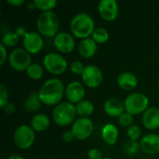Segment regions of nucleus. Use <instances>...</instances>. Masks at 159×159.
<instances>
[{
  "instance_id": "1",
  "label": "nucleus",
  "mask_w": 159,
  "mask_h": 159,
  "mask_svg": "<svg viewBox=\"0 0 159 159\" xmlns=\"http://www.w3.org/2000/svg\"><path fill=\"white\" fill-rule=\"evenodd\" d=\"M38 96L42 103L48 106H56L65 94V89L61 80L56 77L48 79L39 89Z\"/></svg>"
},
{
  "instance_id": "2",
  "label": "nucleus",
  "mask_w": 159,
  "mask_h": 159,
  "mask_svg": "<svg viewBox=\"0 0 159 159\" xmlns=\"http://www.w3.org/2000/svg\"><path fill=\"white\" fill-rule=\"evenodd\" d=\"M70 29L73 35L79 39L89 38L95 29V23L92 17L85 12H80L74 16L70 22Z\"/></svg>"
},
{
  "instance_id": "3",
  "label": "nucleus",
  "mask_w": 159,
  "mask_h": 159,
  "mask_svg": "<svg viewBox=\"0 0 159 159\" xmlns=\"http://www.w3.org/2000/svg\"><path fill=\"white\" fill-rule=\"evenodd\" d=\"M38 33L45 37H55L59 34L60 20L54 11H47L39 14L36 20Z\"/></svg>"
},
{
  "instance_id": "4",
  "label": "nucleus",
  "mask_w": 159,
  "mask_h": 159,
  "mask_svg": "<svg viewBox=\"0 0 159 159\" xmlns=\"http://www.w3.org/2000/svg\"><path fill=\"white\" fill-rule=\"evenodd\" d=\"M76 115L75 105L69 102H64L54 107L52 111V119L56 125L67 127L75 121Z\"/></svg>"
},
{
  "instance_id": "5",
  "label": "nucleus",
  "mask_w": 159,
  "mask_h": 159,
  "mask_svg": "<svg viewBox=\"0 0 159 159\" xmlns=\"http://www.w3.org/2000/svg\"><path fill=\"white\" fill-rule=\"evenodd\" d=\"M124 104L126 112L136 116L143 114L149 108V99L142 92H133L126 98Z\"/></svg>"
},
{
  "instance_id": "6",
  "label": "nucleus",
  "mask_w": 159,
  "mask_h": 159,
  "mask_svg": "<svg viewBox=\"0 0 159 159\" xmlns=\"http://www.w3.org/2000/svg\"><path fill=\"white\" fill-rule=\"evenodd\" d=\"M43 67L54 75H61L67 70L68 63L62 55L56 52H49L43 59Z\"/></svg>"
},
{
  "instance_id": "7",
  "label": "nucleus",
  "mask_w": 159,
  "mask_h": 159,
  "mask_svg": "<svg viewBox=\"0 0 159 159\" xmlns=\"http://www.w3.org/2000/svg\"><path fill=\"white\" fill-rule=\"evenodd\" d=\"M35 131L28 125L19 126L13 136V141L15 145L21 150L29 149L34 143L35 140Z\"/></svg>"
},
{
  "instance_id": "8",
  "label": "nucleus",
  "mask_w": 159,
  "mask_h": 159,
  "mask_svg": "<svg viewBox=\"0 0 159 159\" xmlns=\"http://www.w3.org/2000/svg\"><path fill=\"white\" fill-rule=\"evenodd\" d=\"M8 62L10 67L17 72L26 71L32 64L31 54L23 48H17L9 53Z\"/></svg>"
},
{
  "instance_id": "9",
  "label": "nucleus",
  "mask_w": 159,
  "mask_h": 159,
  "mask_svg": "<svg viewBox=\"0 0 159 159\" xmlns=\"http://www.w3.org/2000/svg\"><path fill=\"white\" fill-rule=\"evenodd\" d=\"M93 129L94 125L91 119L89 117H79L73 123L71 131L73 132L75 139L78 141H85L91 136Z\"/></svg>"
},
{
  "instance_id": "10",
  "label": "nucleus",
  "mask_w": 159,
  "mask_h": 159,
  "mask_svg": "<svg viewBox=\"0 0 159 159\" xmlns=\"http://www.w3.org/2000/svg\"><path fill=\"white\" fill-rule=\"evenodd\" d=\"M83 83L90 89H96L100 87L103 81V74L102 70L93 64L87 65L81 75Z\"/></svg>"
},
{
  "instance_id": "11",
  "label": "nucleus",
  "mask_w": 159,
  "mask_h": 159,
  "mask_svg": "<svg viewBox=\"0 0 159 159\" xmlns=\"http://www.w3.org/2000/svg\"><path fill=\"white\" fill-rule=\"evenodd\" d=\"M22 44L23 48L27 52L30 54H36L42 50L44 47V39L39 33L31 31L27 32V34L24 35Z\"/></svg>"
},
{
  "instance_id": "12",
  "label": "nucleus",
  "mask_w": 159,
  "mask_h": 159,
  "mask_svg": "<svg viewBox=\"0 0 159 159\" xmlns=\"http://www.w3.org/2000/svg\"><path fill=\"white\" fill-rule=\"evenodd\" d=\"M53 44L56 49L61 53H71L75 48V36L66 32H60L54 38Z\"/></svg>"
},
{
  "instance_id": "13",
  "label": "nucleus",
  "mask_w": 159,
  "mask_h": 159,
  "mask_svg": "<svg viewBox=\"0 0 159 159\" xmlns=\"http://www.w3.org/2000/svg\"><path fill=\"white\" fill-rule=\"evenodd\" d=\"M98 11L102 20L113 21L118 16L119 7L116 0H101L98 5Z\"/></svg>"
},
{
  "instance_id": "14",
  "label": "nucleus",
  "mask_w": 159,
  "mask_h": 159,
  "mask_svg": "<svg viewBox=\"0 0 159 159\" xmlns=\"http://www.w3.org/2000/svg\"><path fill=\"white\" fill-rule=\"evenodd\" d=\"M86 94L84 85L79 81H72L65 88V97L69 102L77 104L84 100Z\"/></svg>"
},
{
  "instance_id": "15",
  "label": "nucleus",
  "mask_w": 159,
  "mask_h": 159,
  "mask_svg": "<svg viewBox=\"0 0 159 159\" xmlns=\"http://www.w3.org/2000/svg\"><path fill=\"white\" fill-rule=\"evenodd\" d=\"M140 146L143 152L148 155H155L159 153V135L156 133H149L142 137Z\"/></svg>"
},
{
  "instance_id": "16",
  "label": "nucleus",
  "mask_w": 159,
  "mask_h": 159,
  "mask_svg": "<svg viewBox=\"0 0 159 159\" xmlns=\"http://www.w3.org/2000/svg\"><path fill=\"white\" fill-rule=\"evenodd\" d=\"M104 112L111 117H119L126 112L125 104L117 98H110L105 101L103 104Z\"/></svg>"
},
{
  "instance_id": "17",
  "label": "nucleus",
  "mask_w": 159,
  "mask_h": 159,
  "mask_svg": "<svg viewBox=\"0 0 159 159\" xmlns=\"http://www.w3.org/2000/svg\"><path fill=\"white\" fill-rule=\"evenodd\" d=\"M117 85L125 91H132L138 86V78L131 72L121 73L116 79Z\"/></svg>"
},
{
  "instance_id": "18",
  "label": "nucleus",
  "mask_w": 159,
  "mask_h": 159,
  "mask_svg": "<svg viewBox=\"0 0 159 159\" xmlns=\"http://www.w3.org/2000/svg\"><path fill=\"white\" fill-rule=\"evenodd\" d=\"M143 124L149 130L159 129V109L149 107L143 115Z\"/></svg>"
},
{
  "instance_id": "19",
  "label": "nucleus",
  "mask_w": 159,
  "mask_h": 159,
  "mask_svg": "<svg viewBox=\"0 0 159 159\" xmlns=\"http://www.w3.org/2000/svg\"><path fill=\"white\" fill-rule=\"evenodd\" d=\"M98 50L97 43L92 38H86L80 41L78 45V52L79 54L86 59L92 58Z\"/></svg>"
},
{
  "instance_id": "20",
  "label": "nucleus",
  "mask_w": 159,
  "mask_h": 159,
  "mask_svg": "<svg viewBox=\"0 0 159 159\" xmlns=\"http://www.w3.org/2000/svg\"><path fill=\"white\" fill-rule=\"evenodd\" d=\"M102 137L107 144L109 145L116 144L119 137V131L117 127H116L114 124L111 123L104 125L103 128L102 129Z\"/></svg>"
},
{
  "instance_id": "21",
  "label": "nucleus",
  "mask_w": 159,
  "mask_h": 159,
  "mask_svg": "<svg viewBox=\"0 0 159 159\" xmlns=\"http://www.w3.org/2000/svg\"><path fill=\"white\" fill-rule=\"evenodd\" d=\"M50 125V119L47 115L36 114L31 120V127L36 132H43L48 129Z\"/></svg>"
},
{
  "instance_id": "22",
  "label": "nucleus",
  "mask_w": 159,
  "mask_h": 159,
  "mask_svg": "<svg viewBox=\"0 0 159 159\" xmlns=\"http://www.w3.org/2000/svg\"><path fill=\"white\" fill-rule=\"evenodd\" d=\"M41 103L42 102L39 99L38 93L33 91L25 99L23 106H24L25 111L29 113H34V112H37L41 108Z\"/></svg>"
},
{
  "instance_id": "23",
  "label": "nucleus",
  "mask_w": 159,
  "mask_h": 159,
  "mask_svg": "<svg viewBox=\"0 0 159 159\" xmlns=\"http://www.w3.org/2000/svg\"><path fill=\"white\" fill-rule=\"evenodd\" d=\"M76 114L80 117H89L94 112V104L88 100H83L82 102L75 104Z\"/></svg>"
},
{
  "instance_id": "24",
  "label": "nucleus",
  "mask_w": 159,
  "mask_h": 159,
  "mask_svg": "<svg viewBox=\"0 0 159 159\" xmlns=\"http://www.w3.org/2000/svg\"><path fill=\"white\" fill-rule=\"evenodd\" d=\"M26 75L32 80H39L44 75V67L38 63H32L26 70Z\"/></svg>"
},
{
  "instance_id": "25",
  "label": "nucleus",
  "mask_w": 159,
  "mask_h": 159,
  "mask_svg": "<svg viewBox=\"0 0 159 159\" xmlns=\"http://www.w3.org/2000/svg\"><path fill=\"white\" fill-rule=\"evenodd\" d=\"M109 33L108 31L103 28V27H97L94 29L92 34H91V38L97 43V44H103L106 43L109 40Z\"/></svg>"
},
{
  "instance_id": "26",
  "label": "nucleus",
  "mask_w": 159,
  "mask_h": 159,
  "mask_svg": "<svg viewBox=\"0 0 159 159\" xmlns=\"http://www.w3.org/2000/svg\"><path fill=\"white\" fill-rule=\"evenodd\" d=\"M34 3L35 8L41 10L42 12L52 11V9L58 4L56 0H34Z\"/></svg>"
},
{
  "instance_id": "27",
  "label": "nucleus",
  "mask_w": 159,
  "mask_h": 159,
  "mask_svg": "<svg viewBox=\"0 0 159 159\" xmlns=\"http://www.w3.org/2000/svg\"><path fill=\"white\" fill-rule=\"evenodd\" d=\"M19 38H20V36L18 35V34L15 31H8L3 35L1 44H3L5 47L11 48V47H14L18 43Z\"/></svg>"
},
{
  "instance_id": "28",
  "label": "nucleus",
  "mask_w": 159,
  "mask_h": 159,
  "mask_svg": "<svg viewBox=\"0 0 159 159\" xmlns=\"http://www.w3.org/2000/svg\"><path fill=\"white\" fill-rule=\"evenodd\" d=\"M133 115L128 113V112H125L123 113L119 117H118V124L122 127V128H130L133 124Z\"/></svg>"
},
{
  "instance_id": "29",
  "label": "nucleus",
  "mask_w": 159,
  "mask_h": 159,
  "mask_svg": "<svg viewBox=\"0 0 159 159\" xmlns=\"http://www.w3.org/2000/svg\"><path fill=\"white\" fill-rule=\"evenodd\" d=\"M127 134L129 141L137 142L142 137V129L138 125H132L130 128L127 129Z\"/></svg>"
},
{
  "instance_id": "30",
  "label": "nucleus",
  "mask_w": 159,
  "mask_h": 159,
  "mask_svg": "<svg viewBox=\"0 0 159 159\" xmlns=\"http://www.w3.org/2000/svg\"><path fill=\"white\" fill-rule=\"evenodd\" d=\"M140 149H141L140 143H137V142L129 141V143H127L124 144V152L127 155L130 156V157L136 155L139 152Z\"/></svg>"
},
{
  "instance_id": "31",
  "label": "nucleus",
  "mask_w": 159,
  "mask_h": 159,
  "mask_svg": "<svg viewBox=\"0 0 159 159\" xmlns=\"http://www.w3.org/2000/svg\"><path fill=\"white\" fill-rule=\"evenodd\" d=\"M85 67L86 66L84 65V63L82 61H73L71 62L70 66H69V68H70V70H71V72L73 74L81 75H82V74H83V72L85 70Z\"/></svg>"
},
{
  "instance_id": "32",
  "label": "nucleus",
  "mask_w": 159,
  "mask_h": 159,
  "mask_svg": "<svg viewBox=\"0 0 159 159\" xmlns=\"http://www.w3.org/2000/svg\"><path fill=\"white\" fill-rule=\"evenodd\" d=\"M8 102V91L4 84L0 85V107L3 108Z\"/></svg>"
},
{
  "instance_id": "33",
  "label": "nucleus",
  "mask_w": 159,
  "mask_h": 159,
  "mask_svg": "<svg viewBox=\"0 0 159 159\" xmlns=\"http://www.w3.org/2000/svg\"><path fill=\"white\" fill-rule=\"evenodd\" d=\"M88 157L89 159H103L102 152L97 148H92L89 151L88 153Z\"/></svg>"
},
{
  "instance_id": "34",
  "label": "nucleus",
  "mask_w": 159,
  "mask_h": 159,
  "mask_svg": "<svg viewBox=\"0 0 159 159\" xmlns=\"http://www.w3.org/2000/svg\"><path fill=\"white\" fill-rule=\"evenodd\" d=\"M62 140L65 143H72L75 140V136H74V134H73V132L71 130H66L62 134Z\"/></svg>"
},
{
  "instance_id": "35",
  "label": "nucleus",
  "mask_w": 159,
  "mask_h": 159,
  "mask_svg": "<svg viewBox=\"0 0 159 159\" xmlns=\"http://www.w3.org/2000/svg\"><path fill=\"white\" fill-rule=\"evenodd\" d=\"M0 49H1V60H0V64L3 65L5 63V61H7V49H6V47L1 44L0 45Z\"/></svg>"
},
{
  "instance_id": "36",
  "label": "nucleus",
  "mask_w": 159,
  "mask_h": 159,
  "mask_svg": "<svg viewBox=\"0 0 159 159\" xmlns=\"http://www.w3.org/2000/svg\"><path fill=\"white\" fill-rule=\"evenodd\" d=\"M2 109L5 111L6 114H13V112L15 111V107L11 102H7Z\"/></svg>"
},
{
  "instance_id": "37",
  "label": "nucleus",
  "mask_w": 159,
  "mask_h": 159,
  "mask_svg": "<svg viewBox=\"0 0 159 159\" xmlns=\"http://www.w3.org/2000/svg\"><path fill=\"white\" fill-rule=\"evenodd\" d=\"M7 3L14 7H20L24 3V1L23 0H7Z\"/></svg>"
},
{
  "instance_id": "38",
  "label": "nucleus",
  "mask_w": 159,
  "mask_h": 159,
  "mask_svg": "<svg viewBox=\"0 0 159 159\" xmlns=\"http://www.w3.org/2000/svg\"><path fill=\"white\" fill-rule=\"evenodd\" d=\"M17 34H18V35L20 37V36H23L24 37V35L27 34V32L25 31V28L24 27H22V26H20V27H18L17 28V30L15 31Z\"/></svg>"
},
{
  "instance_id": "39",
  "label": "nucleus",
  "mask_w": 159,
  "mask_h": 159,
  "mask_svg": "<svg viewBox=\"0 0 159 159\" xmlns=\"http://www.w3.org/2000/svg\"><path fill=\"white\" fill-rule=\"evenodd\" d=\"M27 7H28V8H29V9H34V8H35V6H34V1H33V2H31V3H28V4H27Z\"/></svg>"
},
{
  "instance_id": "40",
  "label": "nucleus",
  "mask_w": 159,
  "mask_h": 159,
  "mask_svg": "<svg viewBox=\"0 0 159 159\" xmlns=\"http://www.w3.org/2000/svg\"><path fill=\"white\" fill-rule=\"evenodd\" d=\"M103 159H112V158H110V157H104Z\"/></svg>"
}]
</instances>
